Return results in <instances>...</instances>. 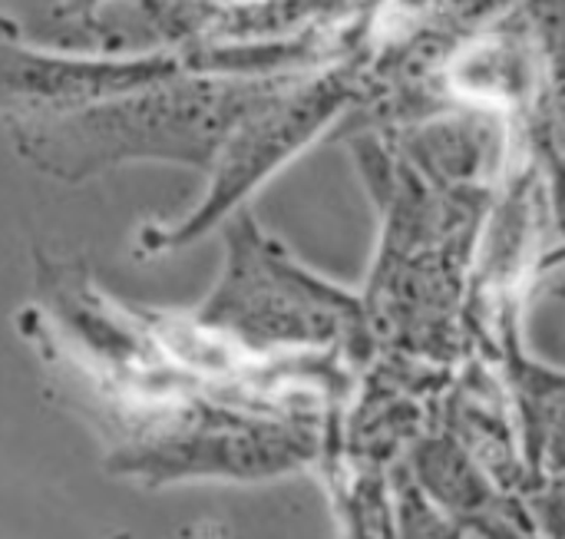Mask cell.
<instances>
[{"instance_id":"cell-1","label":"cell","mask_w":565,"mask_h":539,"mask_svg":"<svg viewBox=\"0 0 565 539\" xmlns=\"http://www.w3.org/2000/svg\"><path fill=\"white\" fill-rule=\"evenodd\" d=\"M262 83L182 80L179 73L129 93L13 123L17 149L56 179H79L126 159L212 162L228 129L271 93Z\"/></svg>"},{"instance_id":"cell-4","label":"cell","mask_w":565,"mask_h":539,"mask_svg":"<svg viewBox=\"0 0 565 539\" xmlns=\"http://www.w3.org/2000/svg\"><path fill=\"white\" fill-rule=\"evenodd\" d=\"M172 60H122L89 63L33 53L0 36V106H17L23 116L79 109L136 86H149L175 76Z\"/></svg>"},{"instance_id":"cell-3","label":"cell","mask_w":565,"mask_h":539,"mask_svg":"<svg viewBox=\"0 0 565 539\" xmlns=\"http://www.w3.org/2000/svg\"><path fill=\"white\" fill-rule=\"evenodd\" d=\"M341 103L344 86L338 80H318L305 89H271L228 129V136L215 149V179L202 209L192 212L185 222L172 225L166 235L149 239V245L169 249L189 242L192 235H202L218 219V212L235 205L255 182L268 176L271 166L301 149L341 109Z\"/></svg>"},{"instance_id":"cell-2","label":"cell","mask_w":565,"mask_h":539,"mask_svg":"<svg viewBox=\"0 0 565 539\" xmlns=\"http://www.w3.org/2000/svg\"><path fill=\"white\" fill-rule=\"evenodd\" d=\"M199 325L252 351L351 345L364 335L358 302L295 265L248 212L228 222V265Z\"/></svg>"}]
</instances>
